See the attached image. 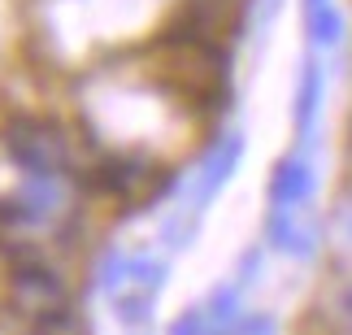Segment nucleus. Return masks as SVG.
I'll return each mask as SVG.
<instances>
[{
	"label": "nucleus",
	"mask_w": 352,
	"mask_h": 335,
	"mask_svg": "<svg viewBox=\"0 0 352 335\" xmlns=\"http://www.w3.org/2000/svg\"><path fill=\"white\" fill-rule=\"evenodd\" d=\"M314 200V166L309 157L292 153L270 174V209H305Z\"/></svg>",
	"instance_id": "obj_1"
},
{
	"label": "nucleus",
	"mask_w": 352,
	"mask_h": 335,
	"mask_svg": "<svg viewBox=\"0 0 352 335\" xmlns=\"http://www.w3.org/2000/svg\"><path fill=\"white\" fill-rule=\"evenodd\" d=\"M265 239H270V248L287 252V257H314V248H318V231L309 226L305 209H270Z\"/></svg>",
	"instance_id": "obj_2"
},
{
	"label": "nucleus",
	"mask_w": 352,
	"mask_h": 335,
	"mask_svg": "<svg viewBox=\"0 0 352 335\" xmlns=\"http://www.w3.org/2000/svg\"><path fill=\"white\" fill-rule=\"evenodd\" d=\"M322 87H327L322 65H318V61H305L300 87H296V131H300V140H314V131H318V118H322Z\"/></svg>",
	"instance_id": "obj_3"
},
{
	"label": "nucleus",
	"mask_w": 352,
	"mask_h": 335,
	"mask_svg": "<svg viewBox=\"0 0 352 335\" xmlns=\"http://www.w3.org/2000/svg\"><path fill=\"white\" fill-rule=\"evenodd\" d=\"M305 31H309V39H314V48H335L344 39V13L335 5L314 9V13H305Z\"/></svg>",
	"instance_id": "obj_4"
},
{
	"label": "nucleus",
	"mask_w": 352,
	"mask_h": 335,
	"mask_svg": "<svg viewBox=\"0 0 352 335\" xmlns=\"http://www.w3.org/2000/svg\"><path fill=\"white\" fill-rule=\"evenodd\" d=\"M327 5H335V0H305V13H314V9H327Z\"/></svg>",
	"instance_id": "obj_5"
},
{
	"label": "nucleus",
	"mask_w": 352,
	"mask_h": 335,
	"mask_svg": "<svg viewBox=\"0 0 352 335\" xmlns=\"http://www.w3.org/2000/svg\"><path fill=\"white\" fill-rule=\"evenodd\" d=\"M348 166H352V114H348Z\"/></svg>",
	"instance_id": "obj_6"
}]
</instances>
